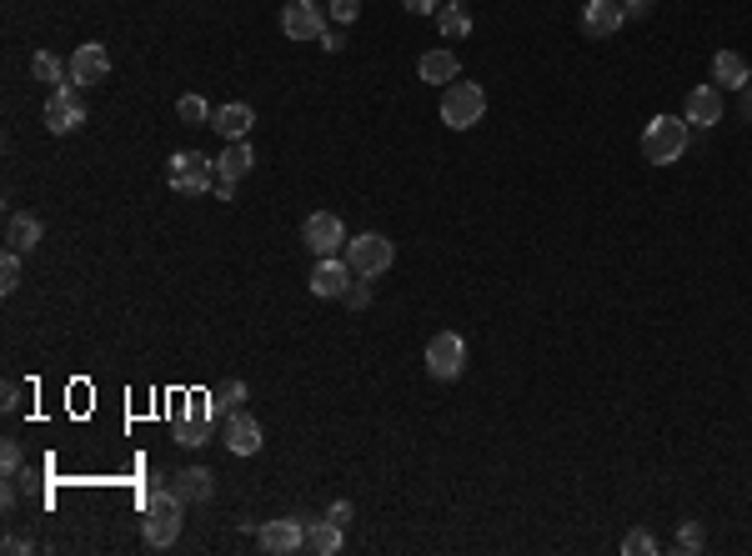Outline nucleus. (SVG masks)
<instances>
[{
  "instance_id": "obj_26",
  "label": "nucleus",
  "mask_w": 752,
  "mask_h": 556,
  "mask_svg": "<svg viewBox=\"0 0 752 556\" xmlns=\"http://www.w3.org/2000/svg\"><path fill=\"white\" fill-rule=\"evenodd\" d=\"M241 401H246V386H241V381H231V386H221V391L211 396V411H216V416H231Z\"/></svg>"
},
{
  "instance_id": "obj_16",
  "label": "nucleus",
  "mask_w": 752,
  "mask_h": 556,
  "mask_svg": "<svg viewBox=\"0 0 752 556\" xmlns=\"http://www.w3.org/2000/svg\"><path fill=\"white\" fill-rule=\"evenodd\" d=\"M226 451H231V456H256V451H261V426H256L246 411H231V416H226Z\"/></svg>"
},
{
  "instance_id": "obj_32",
  "label": "nucleus",
  "mask_w": 752,
  "mask_h": 556,
  "mask_svg": "<svg viewBox=\"0 0 752 556\" xmlns=\"http://www.w3.org/2000/svg\"><path fill=\"white\" fill-rule=\"evenodd\" d=\"M0 471H6V476H16V471H21V446H16V441L0 446Z\"/></svg>"
},
{
  "instance_id": "obj_17",
  "label": "nucleus",
  "mask_w": 752,
  "mask_h": 556,
  "mask_svg": "<svg viewBox=\"0 0 752 556\" xmlns=\"http://www.w3.org/2000/svg\"><path fill=\"white\" fill-rule=\"evenodd\" d=\"M682 121H687V126H707V131H712V126L722 121V96H717L712 86H697V91L687 96V116H682Z\"/></svg>"
},
{
  "instance_id": "obj_12",
  "label": "nucleus",
  "mask_w": 752,
  "mask_h": 556,
  "mask_svg": "<svg viewBox=\"0 0 752 556\" xmlns=\"http://www.w3.org/2000/svg\"><path fill=\"white\" fill-rule=\"evenodd\" d=\"M346 286H351V266H346V261L321 256V261L311 266V296L331 301V296H346Z\"/></svg>"
},
{
  "instance_id": "obj_21",
  "label": "nucleus",
  "mask_w": 752,
  "mask_h": 556,
  "mask_svg": "<svg viewBox=\"0 0 752 556\" xmlns=\"http://www.w3.org/2000/svg\"><path fill=\"white\" fill-rule=\"evenodd\" d=\"M41 246V221L36 216H11L6 221V251H36Z\"/></svg>"
},
{
  "instance_id": "obj_29",
  "label": "nucleus",
  "mask_w": 752,
  "mask_h": 556,
  "mask_svg": "<svg viewBox=\"0 0 752 556\" xmlns=\"http://www.w3.org/2000/svg\"><path fill=\"white\" fill-rule=\"evenodd\" d=\"M622 551H627V556H652L657 541H652V531H627V536H622Z\"/></svg>"
},
{
  "instance_id": "obj_22",
  "label": "nucleus",
  "mask_w": 752,
  "mask_h": 556,
  "mask_svg": "<svg viewBox=\"0 0 752 556\" xmlns=\"http://www.w3.org/2000/svg\"><path fill=\"white\" fill-rule=\"evenodd\" d=\"M306 551H316V556H336L341 551V526L326 516V521H311L306 526Z\"/></svg>"
},
{
  "instance_id": "obj_13",
  "label": "nucleus",
  "mask_w": 752,
  "mask_h": 556,
  "mask_svg": "<svg viewBox=\"0 0 752 556\" xmlns=\"http://www.w3.org/2000/svg\"><path fill=\"white\" fill-rule=\"evenodd\" d=\"M261 546L266 551H301L306 546V521H296V516H281V521H266L261 526Z\"/></svg>"
},
{
  "instance_id": "obj_18",
  "label": "nucleus",
  "mask_w": 752,
  "mask_h": 556,
  "mask_svg": "<svg viewBox=\"0 0 752 556\" xmlns=\"http://www.w3.org/2000/svg\"><path fill=\"white\" fill-rule=\"evenodd\" d=\"M712 81L727 86V91H742V86L752 81V71H747V61H742L737 51H717V56H712Z\"/></svg>"
},
{
  "instance_id": "obj_23",
  "label": "nucleus",
  "mask_w": 752,
  "mask_h": 556,
  "mask_svg": "<svg viewBox=\"0 0 752 556\" xmlns=\"http://www.w3.org/2000/svg\"><path fill=\"white\" fill-rule=\"evenodd\" d=\"M437 26L452 36V41H462V36H472V21H467V11H462V0H447V6L437 11Z\"/></svg>"
},
{
  "instance_id": "obj_14",
  "label": "nucleus",
  "mask_w": 752,
  "mask_h": 556,
  "mask_svg": "<svg viewBox=\"0 0 752 556\" xmlns=\"http://www.w3.org/2000/svg\"><path fill=\"white\" fill-rule=\"evenodd\" d=\"M622 0H587V11H582V31L587 36H617L622 31Z\"/></svg>"
},
{
  "instance_id": "obj_33",
  "label": "nucleus",
  "mask_w": 752,
  "mask_h": 556,
  "mask_svg": "<svg viewBox=\"0 0 752 556\" xmlns=\"http://www.w3.org/2000/svg\"><path fill=\"white\" fill-rule=\"evenodd\" d=\"M402 6H407L412 16H437V11H442V0H402Z\"/></svg>"
},
{
  "instance_id": "obj_15",
  "label": "nucleus",
  "mask_w": 752,
  "mask_h": 556,
  "mask_svg": "<svg viewBox=\"0 0 752 556\" xmlns=\"http://www.w3.org/2000/svg\"><path fill=\"white\" fill-rule=\"evenodd\" d=\"M211 126L221 131V141H246V136H251V126H256V111H251L246 101H231V106L211 111Z\"/></svg>"
},
{
  "instance_id": "obj_11",
  "label": "nucleus",
  "mask_w": 752,
  "mask_h": 556,
  "mask_svg": "<svg viewBox=\"0 0 752 556\" xmlns=\"http://www.w3.org/2000/svg\"><path fill=\"white\" fill-rule=\"evenodd\" d=\"M71 81H76V86H101V81H111V51L96 46V41L76 46V51H71Z\"/></svg>"
},
{
  "instance_id": "obj_28",
  "label": "nucleus",
  "mask_w": 752,
  "mask_h": 556,
  "mask_svg": "<svg viewBox=\"0 0 752 556\" xmlns=\"http://www.w3.org/2000/svg\"><path fill=\"white\" fill-rule=\"evenodd\" d=\"M176 441H181V446H206V441H211V421H181V426H176Z\"/></svg>"
},
{
  "instance_id": "obj_36",
  "label": "nucleus",
  "mask_w": 752,
  "mask_h": 556,
  "mask_svg": "<svg viewBox=\"0 0 752 556\" xmlns=\"http://www.w3.org/2000/svg\"><path fill=\"white\" fill-rule=\"evenodd\" d=\"M737 96H742V116H747V121H752V86H742V91H737Z\"/></svg>"
},
{
  "instance_id": "obj_1",
  "label": "nucleus",
  "mask_w": 752,
  "mask_h": 556,
  "mask_svg": "<svg viewBox=\"0 0 752 556\" xmlns=\"http://www.w3.org/2000/svg\"><path fill=\"white\" fill-rule=\"evenodd\" d=\"M181 511H186V501H181L171 486H166V491H151V496H146V521H141L146 546L166 551V546L181 536Z\"/></svg>"
},
{
  "instance_id": "obj_30",
  "label": "nucleus",
  "mask_w": 752,
  "mask_h": 556,
  "mask_svg": "<svg viewBox=\"0 0 752 556\" xmlns=\"http://www.w3.org/2000/svg\"><path fill=\"white\" fill-rule=\"evenodd\" d=\"M361 16V0H331V21L336 26H351Z\"/></svg>"
},
{
  "instance_id": "obj_20",
  "label": "nucleus",
  "mask_w": 752,
  "mask_h": 556,
  "mask_svg": "<svg viewBox=\"0 0 752 556\" xmlns=\"http://www.w3.org/2000/svg\"><path fill=\"white\" fill-rule=\"evenodd\" d=\"M457 56L452 51H427L422 61H417V76L427 81V86H447V81H457Z\"/></svg>"
},
{
  "instance_id": "obj_7",
  "label": "nucleus",
  "mask_w": 752,
  "mask_h": 556,
  "mask_svg": "<svg viewBox=\"0 0 752 556\" xmlns=\"http://www.w3.org/2000/svg\"><path fill=\"white\" fill-rule=\"evenodd\" d=\"M251 166H256L251 141H226V151L216 156V196H221V201H231V196H236V186L251 176Z\"/></svg>"
},
{
  "instance_id": "obj_9",
  "label": "nucleus",
  "mask_w": 752,
  "mask_h": 556,
  "mask_svg": "<svg viewBox=\"0 0 752 556\" xmlns=\"http://www.w3.org/2000/svg\"><path fill=\"white\" fill-rule=\"evenodd\" d=\"M301 236H306V246H311V256H316V261H321V256H336V251L346 246V226H341V216H331V211L306 216Z\"/></svg>"
},
{
  "instance_id": "obj_4",
  "label": "nucleus",
  "mask_w": 752,
  "mask_h": 556,
  "mask_svg": "<svg viewBox=\"0 0 752 556\" xmlns=\"http://www.w3.org/2000/svg\"><path fill=\"white\" fill-rule=\"evenodd\" d=\"M166 176H171V191H176V196L216 191V161H211V156H201V151H176Z\"/></svg>"
},
{
  "instance_id": "obj_10",
  "label": "nucleus",
  "mask_w": 752,
  "mask_h": 556,
  "mask_svg": "<svg viewBox=\"0 0 752 556\" xmlns=\"http://www.w3.org/2000/svg\"><path fill=\"white\" fill-rule=\"evenodd\" d=\"M281 31H286V41H321L326 16H321V6H311V0H291L281 11Z\"/></svg>"
},
{
  "instance_id": "obj_19",
  "label": "nucleus",
  "mask_w": 752,
  "mask_h": 556,
  "mask_svg": "<svg viewBox=\"0 0 752 556\" xmlns=\"http://www.w3.org/2000/svg\"><path fill=\"white\" fill-rule=\"evenodd\" d=\"M211 481H216V476H211L206 466H186V471H176V476H171V491H176L181 501H206V496L216 491Z\"/></svg>"
},
{
  "instance_id": "obj_8",
  "label": "nucleus",
  "mask_w": 752,
  "mask_h": 556,
  "mask_svg": "<svg viewBox=\"0 0 752 556\" xmlns=\"http://www.w3.org/2000/svg\"><path fill=\"white\" fill-rule=\"evenodd\" d=\"M46 126H51V136H71V131L86 126V101L76 96V81L51 91V101H46Z\"/></svg>"
},
{
  "instance_id": "obj_5",
  "label": "nucleus",
  "mask_w": 752,
  "mask_h": 556,
  "mask_svg": "<svg viewBox=\"0 0 752 556\" xmlns=\"http://www.w3.org/2000/svg\"><path fill=\"white\" fill-rule=\"evenodd\" d=\"M392 261H397V246H392L382 231H366V236H356V241L346 246V266H351L361 281L392 271Z\"/></svg>"
},
{
  "instance_id": "obj_27",
  "label": "nucleus",
  "mask_w": 752,
  "mask_h": 556,
  "mask_svg": "<svg viewBox=\"0 0 752 556\" xmlns=\"http://www.w3.org/2000/svg\"><path fill=\"white\" fill-rule=\"evenodd\" d=\"M21 286V251H6V256H0V291H16Z\"/></svg>"
},
{
  "instance_id": "obj_25",
  "label": "nucleus",
  "mask_w": 752,
  "mask_h": 556,
  "mask_svg": "<svg viewBox=\"0 0 752 556\" xmlns=\"http://www.w3.org/2000/svg\"><path fill=\"white\" fill-rule=\"evenodd\" d=\"M176 116H181L186 126H211V111H206L201 96H181V101H176Z\"/></svg>"
},
{
  "instance_id": "obj_34",
  "label": "nucleus",
  "mask_w": 752,
  "mask_h": 556,
  "mask_svg": "<svg viewBox=\"0 0 752 556\" xmlns=\"http://www.w3.org/2000/svg\"><path fill=\"white\" fill-rule=\"evenodd\" d=\"M346 301L361 311V306H371V286H346Z\"/></svg>"
},
{
  "instance_id": "obj_31",
  "label": "nucleus",
  "mask_w": 752,
  "mask_h": 556,
  "mask_svg": "<svg viewBox=\"0 0 752 556\" xmlns=\"http://www.w3.org/2000/svg\"><path fill=\"white\" fill-rule=\"evenodd\" d=\"M677 546H682V551H702V526H697V521H682Z\"/></svg>"
},
{
  "instance_id": "obj_24",
  "label": "nucleus",
  "mask_w": 752,
  "mask_h": 556,
  "mask_svg": "<svg viewBox=\"0 0 752 556\" xmlns=\"http://www.w3.org/2000/svg\"><path fill=\"white\" fill-rule=\"evenodd\" d=\"M31 71H36V81H51V86H61V81H71V66H66V61H56L51 51H36V61H31Z\"/></svg>"
},
{
  "instance_id": "obj_6",
  "label": "nucleus",
  "mask_w": 752,
  "mask_h": 556,
  "mask_svg": "<svg viewBox=\"0 0 752 556\" xmlns=\"http://www.w3.org/2000/svg\"><path fill=\"white\" fill-rule=\"evenodd\" d=\"M427 371H432V381H457L467 371V341L457 331H437L427 341Z\"/></svg>"
},
{
  "instance_id": "obj_35",
  "label": "nucleus",
  "mask_w": 752,
  "mask_h": 556,
  "mask_svg": "<svg viewBox=\"0 0 752 556\" xmlns=\"http://www.w3.org/2000/svg\"><path fill=\"white\" fill-rule=\"evenodd\" d=\"M326 516H331V521H336V526H346V521H351V501H336V506H331V511H326Z\"/></svg>"
},
{
  "instance_id": "obj_3",
  "label": "nucleus",
  "mask_w": 752,
  "mask_h": 556,
  "mask_svg": "<svg viewBox=\"0 0 752 556\" xmlns=\"http://www.w3.org/2000/svg\"><path fill=\"white\" fill-rule=\"evenodd\" d=\"M482 116H487V91L477 81H452L447 96H442V121L452 131H472Z\"/></svg>"
},
{
  "instance_id": "obj_2",
  "label": "nucleus",
  "mask_w": 752,
  "mask_h": 556,
  "mask_svg": "<svg viewBox=\"0 0 752 556\" xmlns=\"http://www.w3.org/2000/svg\"><path fill=\"white\" fill-rule=\"evenodd\" d=\"M687 136H692L687 121H677V116H652L647 131H642V156H647L652 166H672V161H682Z\"/></svg>"
}]
</instances>
